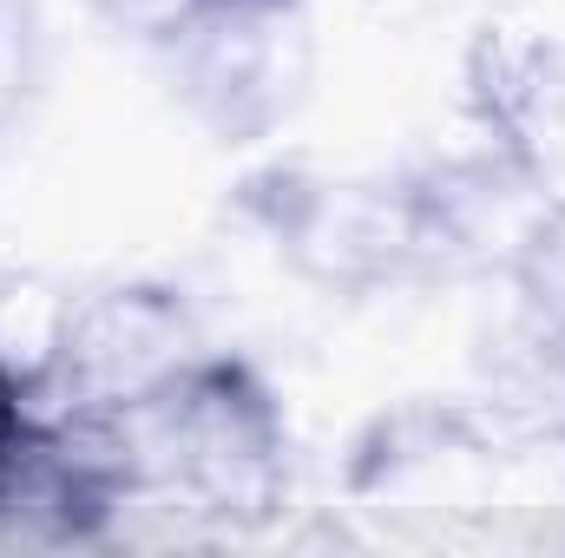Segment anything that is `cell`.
<instances>
[{
	"label": "cell",
	"instance_id": "8992f818",
	"mask_svg": "<svg viewBox=\"0 0 565 558\" xmlns=\"http://www.w3.org/2000/svg\"><path fill=\"white\" fill-rule=\"evenodd\" d=\"M467 132L553 178L565 158V46L526 20H487L460 60Z\"/></svg>",
	"mask_w": 565,
	"mask_h": 558
},
{
	"label": "cell",
	"instance_id": "277c9868",
	"mask_svg": "<svg viewBox=\"0 0 565 558\" xmlns=\"http://www.w3.org/2000/svg\"><path fill=\"white\" fill-rule=\"evenodd\" d=\"M507 433L487 420L480 401H408L395 415H375L349 453V493L369 513L395 519H440L467 513L500 486Z\"/></svg>",
	"mask_w": 565,
	"mask_h": 558
},
{
	"label": "cell",
	"instance_id": "ba28073f",
	"mask_svg": "<svg viewBox=\"0 0 565 558\" xmlns=\"http://www.w3.org/2000/svg\"><path fill=\"white\" fill-rule=\"evenodd\" d=\"M46 86V33L26 0H0V132L26 119Z\"/></svg>",
	"mask_w": 565,
	"mask_h": 558
},
{
	"label": "cell",
	"instance_id": "7a4b0ae2",
	"mask_svg": "<svg viewBox=\"0 0 565 558\" xmlns=\"http://www.w3.org/2000/svg\"><path fill=\"white\" fill-rule=\"evenodd\" d=\"M309 33L282 0H211L164 46L171 99L217 144L277 139L309 93Z\"/></svg>",
	"mask_w": 565,
	"mask_h": 558
},
{
	"label": "cell",
	"instance_id": "9c48e42d",
	"mask_svg": "<svg viewBox=\"0 0 565 558\" xmlns=\"http://www.w3.org/2000/svg\"><path fill=\"white\" fill-rule=\"evenodd\" d=\"M86 7H93L119 40H139V46H158V53H164L211 0H86Z\"/></svg>",
	"mask_w": 565,
	"mask_h": 558
},
{
	"label": "cell",
	"instance_id": "5b68a950",
	"mask_svg": "<svg viewBox=\"0 0 565 558\" xmlns=\"http://www.w3.org/2000/svg\"><path fill=\"white\" fill-rule=\"evenodd\" d=\"M204 355L198 315L164 282H113L93 296H73L66 342L53 382L86 408H139L158 388H171Z\"/></svg>",
	"mask_w": 565,
	"mask_h": 558
},
{
	"label": "cell",
	"instance_id": "52a82bcc",
	"mask_svg": "<svg viewBox=\"0 0 565 558\" xmlns=\"http://www.w3.org/2000/svg\"><path fill=\"white\" fill-rule=\"evenodd\" d=\"M500 282L513 289V309L565 348V204L540 217V230L526 237V250L513 257V270Z\"/></svg>",
	"mask_w": 565,
	"mask_h": 558
},
{
	"label": "cell",
	"instance_id": "30bf717a",
	"mask_svg": "<svg viewBox=\"0 0 565 558\" xmlns=\"http://www.w3.org/2000/svg\"><path fill=\"white\" fill-rule=\"evenodd\" d=\"M282 7H296V0H282Z\"/></svg>",
	"mask_w": 565,
	"mask_h": 558
},
{
	"label": "cell",
	"instance_id": "3957f363",
	"mask_svg": "<svg viewBox=\"0 0 565 558\" xmlns=\"http://www.w3.org/2000/svg\"><path fill=\"white\" fill-rule=\"evenodd\" d=\"M422 237V277H507L540 217L559 204L553 178L526 158L467 132V144H440L402 171Z\"/></svg>",
	"mask_w": 565,
	"mask_h": 558
},
{
	"label": "cell",
	"instance_id": "6da1fadb",
	"mask_svg": "<svg viewBox=\"0 0 565 558\" xmlns=\"http://www.w3.org/2000/svg\"><path fill=\"white\" fill-rule=\"evenodd\" d=\"M244 211L277 244L302 282L329 296H375L422 282V237L402 178L316 171L302 158H270L244 184Z\"/></svg>",
	"mask_w": 565,
	"mask_h": 558
}]
</instances>
